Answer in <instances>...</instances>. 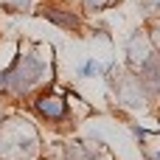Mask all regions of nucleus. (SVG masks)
Wrapping results in <instances>:
<instances>
[{"instance_id": "20e7f679", "label": "nucleus", "mask_w": 160, "mask_h": 160, "mask_svg": "<svg viewBox=\"0 0 160 160\" xmlns=\"http://www.w3.org/2000/svg\"><path fill=\"white\" fill-rule=\"evenodd\" d=\"M8 11H31V0H6Z\"/></svg>"}, {"instance_id": "f257e3e1", "label": "nucleus", "mask_w": 160, "mask_h": 160, "mask_svg": "<svg viewBox=\"0 0 160 160\" xmlns=\"http://www.w3.org/2000/svg\"><path fill=\"white\" fill-rule=\"evenodd\" d=\"M42 73H45V65L39 62L37 53H20L14 68L0 73V87H8L14 93H25L28 87H34L42 79Z\"/></svg>"}, {"instance_id": "7ed1b4c3", "label": "nucleus", "mask_w": 160, "mask_h": 160, "mask_svg": "<svg viewBox=\"0 0 160 160\" xmlns=\"http://www.w3.org/2000/svg\"><path fill=\"white\" fill-rule=\"evenodd\" d=\"M48 17H51L53 22H59V25H65V28H76V25H79L73 14H59V11H48Z\"/></svg>"}, {"instance_id": "423d86ee", "label": "nucleus", "mask_w": 160, "mask_h": 160, "mask_svg": "<svg viewBox=\"0 0 160 160\" xmlns=\"http://www.w3.org/2000/svg\"><path fill=\"white\" fill-rule=\"evenodd\" d=\"M110 0H84V6L87 8H101V6H107Z\"/></svg>"}, {"instance_id": "f03ea898", "label": "nucleus", "mask_w": 160, "mask_h": 160, "mask_svg": "<svg viewBox=\"0 0 160 160\" xmlns=\"http://www.w3.org/2000/svg\"><path fill=\"white\" fill-rule=\"evenodd\" d=\"M37 110L42 112V115H48V118H65V101L59 98V96H42L39 101H37Z\"/></svg>"}, {"instance_id": "39448f33", "label": "nucleus", "mask_w": 160, "mask_h": 160, "mask_svg": "<svg viewBox=\"0 0 160 160\" xmlns=\"http://www.w3.org/2000/svg\"><path fill=\"white\" fill-rule=\"evenodd\" d=\"M98 73V62H87V65H82V76H96Z\"/></svg>"}]
</instances>
